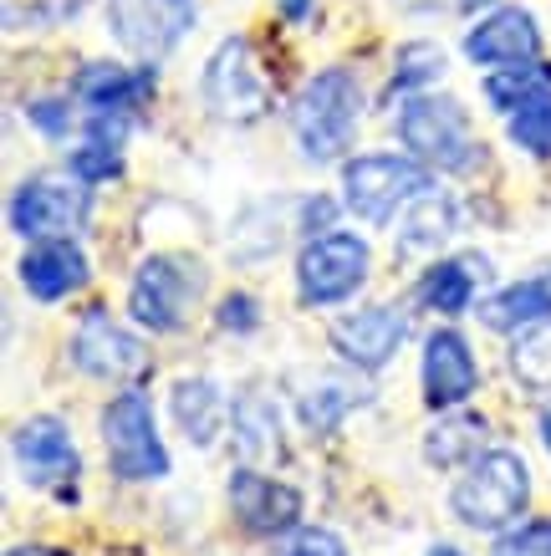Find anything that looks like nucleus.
<instances>
[{
  "label": "nucleus",
  "instance_id": "obj_34",
  "mask_svg": "<svg viewBox=\"0 0 551 556\" xmlns=\"http://www.w3.org/2000/svg\"><path fill=\"white\" fill-rule=\"evenodd\" d=\"M215 321L225 332H255V327H261V302H255L251 291H230V296L220 302Z\"/></svg>",
  "mask_w": 551,
  "mask_h": 556
},
{
  "label": "nucleus",
  "instance_id": "obj_12",
  "mask_svg": "<svg viewBox=\"0 0 551 556\" xmlns=\"http://www.w3.org/2000/svg\"><path fill=\"white\" fill-rule=\"evenodd\" d=\"M11 455L21 465V480L36 490H57L62 501H72L77 490V470H83V459H77V444H72V429L57 414H32V419L16 424V434H11Z\"/></svg>",
  "mask_w": 551,
  "mask_h": 556
},
{
  "label": "nucleus",
  "instance_id": "obj_1",
  "mask_svg": "<svg viewBox=\"0 0 551 556\" xmlns=\"http://www.w3.org/2000/svg\"><path fill=\"white\" fill-rule=\"evenodd\" d=\"M358 118H363V87L348 67H322L301 83L297 102H291V134H297L301 159L312 164H337L358 138Z\"/></svg>",
  "mask_w": 551,
  "mask_h": 556
},
{
  "label": "nucleus",
  "instance_id": "obj_33",
  "mask_svg": "<svg viewBox=\"0 0 551 556\" xmlns=\"http://www.w3.org/2000/svg\"><path fill=\"white\" fill-rule=\"evenodd\" d=\"M26 118H32L47 138H67L72 134V102L67 98H32L26 102Z\"/></svg>",
  "mask_w": 551,
  "mask_h": 556
},
{
  "label": "nucleus",
  "instance_id": "obj_23",
  "mask_svg": "<svg viewBox=\"0 0 551 556\" xmlns=\"http://www.w3.org/2000/svg\"><path fill=\"white\" fill-rule=\"evenodd\" d=\"M485 434H490V424H485L480 414H450L444 424L429 429V439H424V459H429L435 470H465L469 459L480 455Z\"/></svg>",
  "mask_w": 551,
  "mask_h": 556
},
{
  "label": "nucleus",
  "instance_id": "obj_29",
  "mask_svg": "<svg viewBox=\"0 0 551 556\" xmlns=\"http://www.w3.org/2000/svg\"><path fill=\"white\" fill-rule=\"evenodd\" d=\"M551 83V67L547 62H516V67H496L485 77V102L496 108V113H511L526 92Z\"/></svg>",
  "mask_w": 551,
  "mask_h": 556
},
{
  "label": "nucleus",
  "instance_id": "obj_2",
  "mask_svg": "<svg viewBox=\"0 0 551 556\" xmlns=\"http://www.w3.org/2000/svg\"><path fill=\"white\" fill-rule=\"evenodd\" d=\"M531 506V470L516 450H480L450 490L454 521L469 531H511Z\"/></svg>",
  "mask_w": 551,
  "mask_h": 556
},
{
  "label": "nucleus",
  "instance_id": "obj_27",
  "mask_svg": "<svg viewBox=\"0 0 551 556\" xmlns=\"http://www.w3.org/2000/svg\"><path fill=\"white\" fill-rule=\"evenodd\" d=\"M454 200L450 194H435V189H429V194H424V200H418V210H409V225H403V251L414 255V251H435V245H444V240L454 236Z\"/></svg>",
  "mask_w": 551,
  "mask_h": 556
},
{
  "label": "nucleus",
  "instance_id": "obj_15",
  "mask_svg": "<svg viewBox=\"0 0 551 556\" xmlns=\"http://www.w3.org/2000/svg\"><path fill=\"white\" fill-rule=\"evenodd\" d=\"M475 388H480V363L469 353V342L454 327L429 332V342H424V404L435 414H450Z\"/></svg>",
  "mask_w": 551,
  "mask_h": 556
},
{
  "label": "nucleus",
  "instance_id": "obj_16",
  "mask_svg": "<svg viewBox=\"0 0 551 556\" xmlns=\"http://www.w3.org/2000/svg\"><path fill=\"white\" fill-rule=\"evenodd\" d=\"M465 56L475 67H516V62H536L541 56V31L526 5H501L485 21H475L465 31Z\"/></svg>",
  "mask_w": 551,
  "mask_h": 556
},
{
  "label": "nucleus",
  "instance_id": "obj_3",
  "mask_svg": "<svg viewBox=\"0 0 551 556\" xmlns=\"http://www.w3.org/2000/svg\"><path fill=\"white\" fill-rule=\"evenodd\" d=\"M429 189H435L429 164L409 153H358L342 164V200L363 225H393L403 204L424 200Z\"/></svg>",
  "mask_w": 551,
  "mask_h": 556
},
{
  "label": "nucleus",
  "instance_id": "obj_14",
  "mask_svg": "<svg viewBox=\"0 0 551 556\" xmlns=\"http://www.w3.org/2000/svg\"><path fill=\"white\" fill-rule=\"evenodd\" d=\"M403 338H409V312H403V306H388V302L358 306V312L333 321L337 357L352 363V368H363V372H378L384 363H393Z\"/></svg>",
  "mask_w": 551,
  "mask_h": 556
},
{
  "label": "nucleus",
  "instance_id": "obj_9",
  "mask_svg": "<svg viewBox=\"0 0 551 556\" xmlns=\"http://www.w3.org/2000/svg\"><path fill=\"white\" fill-rule=\"evenodd\" d=\"M367 270H373V251L363 236L352 230H322L301 245L297 255V291L301 306H337L352 291H363Z\"/></svg>",
  "mask_w": 551,
  "mask_h": 556
},
{
  "label": "nucleus",
  "instance_id": "obj_17",
  "mask_svg": "<svg viewBox=\"0 0 551 556\" xmlns=\"http://www.w3.org/2000/svg\"><path fill=\"white\" fill-rule=\"evenodd\" d=\"M16 276L32 302H67V296H77L87 287L92 266H87L83 245L72 236H62V240H36L32 251L21 255Z\"/></svg>",
  "mask_w": 551,
  "mask_h": 556
},
{
  "label": "nucleus",
  "instance_id": "obj_40",
  "mask_svg": "<svg viewBox=\"0 0 551 556\" xmlns=\"http://www.w3.org/2000/svg\"><path fill=\"white\" fill-rule=\"evenodd\" d=\"M541 444H547V455H551V404L541 408Z\"/></svg>",
  "mask_w": 551,
  "mask_h": 556
},
{
  "label": "nucleus",
  "instance_id": "obj_25",
  "mask_svg": "<svg viewBox=\"0 0 551 556\" xmlns=\"http://www.w3.org/2000/svg\"><path fill=\"white\" fill-rule=\"evenodd\" d=\"M505 134L516 149H526L531 159H551V83L526 92V98L505 113Z\"/></svg>",
  "mask_w": 551,
  "mask_h": 556
},
{
  "label": "nucleus",
  "instance_id": "obj_5",
  "mask_svg": "<svg viewBox=\"0 0 551 556\" xmlns=\"http://www.w3.org/2000/svg\"><path fill=\"white\" fill-rule=\"evenodd\" d=\"M200 98L210 108V118L230 123V128H246V123H261L271 113V83L261 77V62L246 36H225L210 62H204L200 77Z\"/></svg>",
  "mask_w": 551,
  "mask_h": 556
},
{
  "label": "nucleus",
  "instance_id": "obj_4",
  "mask_svg": "<svg viewBox=\"0 0 551 556\" xmlns=\"http://www.w3.org/2000/svg\"><path fill=\"white\" fill-rule=\"evenodd\" d=\"M399 138L403 149L424 159L429 169L465 174L475 164V134H469L465 102L450 92H414L399 108Z\"/></svg>",
  "mask_w": 551,
  "mask_h": 556
},
{
  "label": "nucleus",
  "instance_id": "obj_19",
  "mask_svg": "<svg viewBox=\"0 0 551 556\" xmlns=\"http://www.w3.org/2000/svg\"><path fill=\"white\" fill-rule=\"evenodd\" d=\"M168 414L179 424V434L195 444V450H210L230 419V399L215 378H179L168 388Z\"/></svg>",
  "mask_w": 551,
  "mask_h": 556
},
{
  "label": "nucleus",
  "instance_id": "obj_28",
  "mask_svg": "<svg viewBox=\"0 0 551 556\" xmlns=\"http://www.w3.org/2000/svg\"><path fill=\"white\" fill-rule=\"evenodd\" d=\"M444 77V51L429 47V41H409L393 62V77H388V102L393 98H409V92H424Z\"/></svg>",
  "mask_w": 551,
  "mask_h": 556
},
{
  "label": "nucleus",
  "instance_id": "obj_6",
  "mask_svg": "<svg viewBox=\"0 0 551 556\" xmlns=\"http://www.w3.org/2000/svg\"><path fill=\"white\" fill-rule=\"evenodd\" d=\"M204 291V266L189 255H149L128 281V317L149 332H179L195 317Z\"/></svg>",
  "mask_w": 551,
  "mask_h": 556
},
{
  "label": "nucleus",
  "instance_id": "obj_31",
  "mask_svg": "<svg viewBox=\"0 0 551 556\" xmlns=\"http://www.w3.org/2000/svg\"><path fill=\"white\" fill-rule=\"evenodd\" d=\"M67 169L83 179V185H108L123 174V149L117 143H102V138H87L67 153Z\"/></svg>",
  "mask_w": 551,
  "mask_h": 556
},
{
  "label": "nucleus",
  "instance_id": "obj_13",
  "mask_svg": "<svg viewBox=\"0 0 551 556\" xmlns=\"http://www.w3.org/2000/svg\"><path fill=\"white\" fill-rule=\"evenodd\" d=\"M225 495H230L235 521L246 526L251 536H286V531L301 526V490L266 470H255V465H240L230 475Z\"/></svg>",
  "mask_w": 551,
  "mask_h": 556
},
{
  "label": "nucleus",
  "instance_id": "obj_32",
  "mask_svg": "<svg viewBox=\"0 0 551 556\" xmlns=\"http://www.w3.org/2000/svg\"><path fill=\"white\" fill-rule=\"evenodd\" d=\"M490 556H551V516H536V521H521L516 531H501Z\"/></svg>",
  "mask_w": 551,
  "mask_h": 556
},
{
  "label": "nucleus",
  "instance_id": "obj_30",
  "mask_svg": "<svg viewBox=\"0 0 551 556\" xmlns=\"http://www.w3.org/2000/svg\"><path fill=\"white\" fill-rule=\"evenodd\" d=\"M87 0H5V31H41V26H62L83 11Z\"/></svg>",
  "mask_w": 551,
  "mask_h": 556
},
{
  "label": "nucleus",
  "instance_id": "obj_38",
  "mask_svg": "<svg viewBox=\"0 0 551 556\" xmlns=\"http://www.w3.org/2000/svg\"><path fill=\"white\" fill-rule=\"evenodd\" d=\"M306 11H312V0H281V16L286 21H306Z\"/></svg>",
  "mask_w": 551,
  "mask_h": 556
},
{
  "label": "nucleus",
  "instance_id": "obj_24",
  "mask_svg": "<svg viewBox=\"0 0 551 556\" xmlns=\"http://www.w3.org/2000/svg\"><path fill=\"white\" fill-rule=\"evenodd\" d=\"M367 399H373V388H348V383H333V378H322L317 388H306V393H301L297 414H301V424H306L312 434H333L337 424L348 419L352 408H363Z\"/></svg>",
  "mask_w": 551,
  "mask_h": 556
},
{
  "label": "nucleus",
  "instance_id": "obj_35",
  "mask_svg": "<svg viewBox=\"0 0 551 556\" xmlns=\"http://www.w3.org/2000/svg\"><path fill=\"white\" fill-rule=\"evenodd\" d=\"M281 556H348V546H342V536L327 531V526H301Z\"/></svg>",
  "mask_w": 551,
  "mask_h": 556
},
{
  "label": "nucleus",
  "instance_id": "obj_22",
  "mask_svg": "<svg viewBox=\"0 0 551 556\" xmlns=\"http://www.w3.org/2000/svg\"><path fill=\"white\" fill-rule=\"evenodd\" d=\"M475 312L490 332H521V327L551 317V281H516V287L485 296Z\"/></svg>",
  "mask_w": 551,
  "mask_h": 556
},
{
  "label": "nucleus",
  "instance_id": "obj_10",
  "mask_svg": "<svg viewBox=\"0 0 551 556\" xmlns=\"http://www.w3.org/2000/svg\"><path fill=\"white\" fill-rule=\"evenodd\" d=\"M108 31L138 62H164L195 31V0H108Z\"/></svg>",
  "mask_w": 551,
  "mask_h": 556
},
{
  "label": "nucleus",
  "instance_id": "obj_26",
  "mask_svg": "<svg viewBox=\"0 0 551 556\" xmlns=\"http://www.w3.org/2000/svg\"><path fill=\"white\" fill-rule=\"evenodd\" d=\"M511 372H516L521 388L551 393V317L516 332V342H511Z\"/></svg>",
  "mask_w": 551,
  "mask_h": 556
},
{
  "label": "nucleus",
  "instance_id": "obj_21",
  "mask_svg": "<svg viewBox=\"0 0 551 556\" xmlns=\"http://www.w3.org/2000/svg\"><path fill=\"white\" fill-rule=\"evenodd\" d=\"M230 439L240 459H281V419L261 388H246L230 404Z\"/></svg>",
  "mask_w": 551,
  "mask_h": 556
},
{
  "label": "nucleus",
  "instance_id": "obj_20",
  "mask_svg": "<svg viewBox=\"0 0 551 556\" xmlns=\"http://www.w3.org/2000/svg\"><path fill=\"white\" fill-rule=\"evenodd\" d=\"M485 276L480 255H454V261H435V266L418 276V302L439 312V317H460L475 302V287Z\"/></svg>",
  "mask_w": 551,
  "mask_h": 556
},
{
  "label": "nucleus",
  "instance_id": "obj_18",
  "mask_svg": "<svg viewBox=\"0 0 551 556\" xmlns=\"http://www.w3.org/2000/svg\"><path fill=\"white\" fill-rule=\"evenodd\" d=\"M72 98L87 102V113H128L138 118L153 98V67H123V62H87L72 83Z\"/></svg>",
  "mask_w": 551,
  "mask_h": 556
},
{
  "label": "nucleus",
  "instance_id": "obj_8",
  "mask_svg": "<svg viewBox=\"0 0 551 556\" xmlns=\"http://www.w3.org/2000/svg\"><path fill=\"white\" fill-rule=\"evenodd\" d=\"M92 215V185L77 174H32L11 194V230L26 240H62L77 236Z\"/></svg>",
  "mask_w": 551,
  "mask_h": 556
},
{
  "label": "nucleus",
  "instance_id": "obj_36",
  "mask_svg": "<svg viewBox=\"0 0 551 556\" xmlns=\"http://www.w3.org/2000/svg\"><path fill=\"white\" fill-rule=\"evenodd\" d=\"M333 215H337V204L327 200V194H317V200L301 204V225H306V230H322V225H333Z\"/></svg>",
  "mask_w": 551,
  "mask_h": 556
},
{
  "label": "nucleus",
  "instance_id": "obj_39",
  "mask_svg": "<svg viewBox=\"0 0 551 556\" xmlns=\"http://www.w3.org/2000/svg\"><path fill=\"white\" fill-rule=\"evenodd\" d=\"M5 556H62V552H51V546H11Z\"/></svg>",
  "mask_w": 551,
  "mask_h": 556
},
{
  "label": "nucleus",
  "instance_id": "obj_37",
  "mask_svg": "<svg viewBox=\"0 0 551 556\" xmlns=\"http://www.w3.org/2000/svg\"><path fill=\"white\" fill-rule=\"evenodd\" d=\"M403 11H475V5H485V0H399Z\"/></svg>",
  "mask_w": 551,
  "mask_h": 556
},
{
  "label": "nucleus",
  "instance_id": "obj_41",
  "mask_svg": "<svg viewBox=\"0 0 551 556\" xmlns=\"http://www.w3.org/2000/svg\"><path fill=\"white\" fill-rule=\"evenodd\" d=\"M424 556H465V552H460V546H444V541H439V546H429Z\"/></svg>",
  "mask_w": 551,
  "mask_h": 556
},
{
  "label": "nucleus",
  "instance_id": "obj_7",
  "mask_svg": "<svg viewBox=\"0 0 551 556\" xmlns=\"http://www.w3.org/2000/svg\"><path fill=\"white\" fill-rule=\"evenodd\" d=\"M102 450L117 480H164L168 475V450L159 429H153V404L143 388H123L102 408Z\"/></svg>",
  "mask_w": 551,
  "mask_h": 556
},
{
  "label": "nucleus",
  "instance_id": "obj_11",
  "mask_svg": "<svg viewBox=\"0 0 551 556\" xmlns=\"http://www.w3.org/2000/svg\"><path fill=\"white\" fill-rule=\"evenodd\" d=\"M72 363L77 372L98 378V383H134L149 372V353L143 342L108 312V306H87L77 332H72Z\"/></svg>",
  "mask_w": 551,
  "mask_h": 556
}]
</instances>
